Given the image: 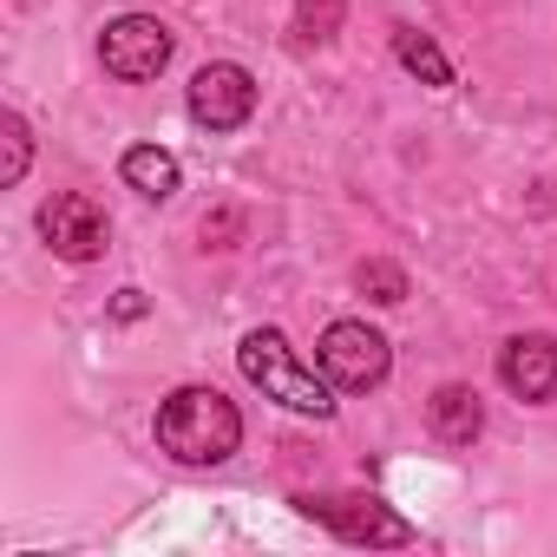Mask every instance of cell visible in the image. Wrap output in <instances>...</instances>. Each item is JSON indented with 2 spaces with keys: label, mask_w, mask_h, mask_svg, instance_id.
Here are the masks:
<instances>
[{
  "label": "cell",
  "mask_w": 557,
  "mask_h": 557,
  "mask_svg": "<svg viewBox=\"0 0 557 557\" xmlns=\"http://www.w3.org/2000/svg\"><path fill=\"white\" fill-rule=\"evenodd\" d=\"M236 440H243V413L216 387H177L158 407V446L177 466H223L236 453Z\"/></svg>",
  "instance_id": "cell-1"
},
{
  "label": "cell",
  "mask_w": 557,
  "mask_h": 557,
  "mask_svg": "<svg viewBox=\"0 0 557 557\" xmlns=\"http://www.w3.org/2000/svg\"><path fill=\"white\" fill-rule=\"evenodd\" d=\"M236 361H243V374H249L269 400H283L289 413H315V420L335 413L329 381H315V368H302V355L283 342V329H256V335H243Z\"/></svg>",
  "instance_id": "cell-2"
},
{
  "label": "cell",
  "mask_w": 557,
  "mask_h": 557,
  "mask_svg": "<svg viewBox=\"0 0 557 557\" xmlns=\"http://www.w3.org/2000/svg\"><path fill=\"white\" fill-rule=\"evenodd\" d=\"M315 361H322V381L342 387V394H368V387H381L387 368H394L387 335H374L368 322H335V329L322 335Z\"/></svg>",
  "instance_id": "cell-3"
},
{
  "label": "cell",
  "mask_w": 557,
  "mask_h": 557,
  "mask_svg": "<svg viewBox=\"0 0 557 557\" xmlns=\"http://www.w3.org/2000/svg\"><path fill=\"white\" fill-rule=\"evenodd\" d=\"M99 60H106V73H112V79L145 86V79H158V73L171 66V27H164V21H151V14H125V21H112V27H106Z\"/></svg>",
  "instance_id": "cell-4"
},
{
  "label": "cell",
  "mask_w": 557,
  "mask_h": 557,
  "mask_svg": "<svg viewBox=\"0 0 557 557\" xmlns=\"http://www.w3.org/2000/svg\"><path fill=\"white\" fill-rule=\"evenodd\" d=\"M40 236H47L53 256H66V262H92V256H106L112 223H106V210H99L86 190H60V197L40 210Z\"/></svg>",
  "instance_id": "cell-5"
},
{
  "label": "cell",
  "mask_w": 557,
  "mask_h": 557,
  "mask_svg": "<svg viewBox=\"0 0 557 557\" xmlns=\"http://www.w3.org/2000/svg\"><path fill=\"white\" fill-rule=\"evenodd\" d=\"M302 511L309 518H322L335 537H348V544H407L413 537V524L407 518H394L381 498H368V492H329V498H302Z\"/></svg>",
  "instance_id": "cell-6"
},
{
  "label": "cell",
  "mask_w": 557,
  "mask_h": 557,
  "mask_svg": "<svg viewBox=\"0 0 557 557\" xmlns=\"http://www.w3.org/2000/svg\"><path fill=\"white\" fill-rule=\"evenodd\" d=\"M249 112H256V79H249L243 66L216 60V66H203V73L190 79V119H197V125L236 132V125H249Z\"/></svg>",
  "instance_id": "cell-7"
},
{
  "label": "cell",
  "mask_w": 557,
  "mask_h": 557,
  "mask_svg": "<svg viewBox=\"0 0 557 557\" xmlns=\"http://www.w3.org/2000/svg\"><path fill=\"white\" fill-rule=\"evenodd\" d=\"M498 381L518 394V400H550L557 394V342L550 335H511L498 348Z\"/></svg>",
  "instance_id": "cell-8"
},
{
  "label": "cell",
  "mask_w": 557,
  "mask_h": 557,
  "mask_svg": "<svg viewBox=\"0 0 557 557\" xmlns=\"http://www.w3.org/2000/svg\"><path fill=\"white\" fill-rule=\"evenodd\" d=\"M426 426H433V440H446V446H472L479 433H485V407H479V394L472 387H440L433 400H426Z\"/></svg>",
  "instance_id": "cell-9"
},
{
  "label": "cell",
  "mask_w": 557,
  "mask_h": 557,
  "mask_svg": "<svg viewBox=\"0 0 557 557\" xmlns=\"http://www.w3.org/2000/svg\"><path fill=\"white\" fill-rule=\"evenodd\" d=\"M119 171H125V184H132L138 197H151V203L177 197V158H171L164 145H132V151L119 158Z\"/></svg>",
  "instance_id": "cell-10"
},
{
  "label": "cell",
  "mask_w": 557,
  "mask_h": 557,
  "mask_svg": "<svg viewBox=\"0 0 557 557\" xmlns=\"http://www.w3.org/2000/svg\"><path fill=\"white\" fill-rule=\"evenodd\" d=\"M394 53H400V66H407V73H420L426 86H453V60L433 47V34L400 27V34H394Z\"/></svg>",
  "instance_id": "cell-11"
},
{
  "label": "cell",
  "mask_w": 557,
  "mask_h": 557,
  "mask_svg": "<svg viewBox=\"0 0 557 557\" xmlns=\"http://www.w3.org/2000/svg\"><path fill=\"white\" fill-rule=\"evenodd\" d=\"M355 283L368 302H407V269H394V262H361Z\"/></svg>",
  "instance_id": "cell-12"
},
{
  "label": "cell",
  "mask_w": 557,
  "mask_h": 557,
  "mask_svg": "<svg viewBox=\"0 0 557 557\" xmlns=\"http://www.w3.org/2000/svg\"><path fill=\"white\" fill-rule=\"evenodd\" d=\"M0 145H8L0 184H21V177H27V158H34V138H27V119H21V112H8V119H0Z\"/></svg>",
  "instance_id": "cell-13"
},
{
  "label": "cell",
  "mask_w": 557,
  "mask_h": 557,
  "mask_svg": "<svg viewBox=\"0 0 557 557\" xmlns=\"http://www.w3.org/2000/svg\"><path fill=\"white\" fill-rule=\"evenodd\" d=\"M342 14H348V0H302V8H296V34L302 40H335Z\"/></svg>",
  "instance_id": "cell-14"
},
{
  "label": "cell",
  "mask_w": 557,
  "mask_h": 557,
  "mask_svg": "<svg viewBox=\"0 0 557 557\" xmlns=\"http://www.w3.org/2000/svg\"><path fill=\"white\" fill-rule=\"evenodd\" d=\"M112 315H119V322H138V315H145V296H138V289H125V296L112 302Z\"/></svg>",
  "instance_id": "cell-15"
}]
</instances>
